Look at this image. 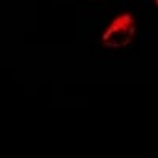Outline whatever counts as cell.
Returning <instances> with one entry per match:
<instances>
[{"label":"cell","mask_w":158,"mask_h":158,"mask_svg":"<svg viewBox=\"0 0 158 158\" xmlns=\"http://www.w3.org/2000/svg\"><path fill=\"white\" fill-rule=\"evenodd\" d=\"M155 2H156V5H158V0H155Z\"/></svg>","instance_id":"7a4b0ae2"},{"label":"cell","mask_w":158,"mask_h":158,"mask_svg":"<svg viewBox=\"0 0 158 158\" xmlns=\"http://www.w3.org/2000/svg\"><path fill=\"white\" fill-rule=\"evenodd\" d=\"M136 33L135 19L131 15H122L114 19L109 29L103 33L101 43L108 48H122L131 43Z\"/></svg>","instance_id":"6da1fadb"}]
</instances>
